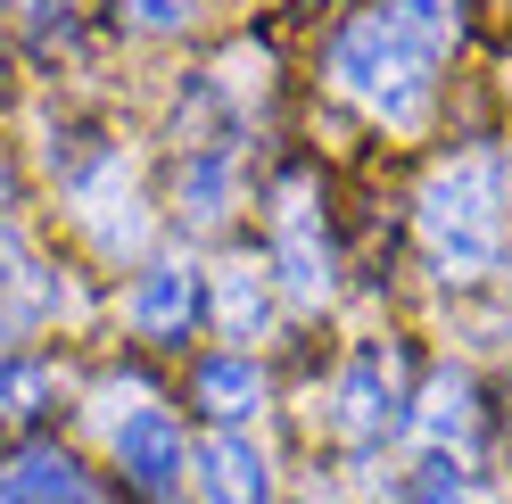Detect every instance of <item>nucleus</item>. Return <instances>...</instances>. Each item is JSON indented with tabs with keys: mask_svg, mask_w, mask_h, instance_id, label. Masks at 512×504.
<instances>
[{
	"mask_svg": "<svg viewBox=\"0 0 512 504\" xmlns=\"http://www.w3.org/2000/svg\"><path fill=\"white\" fill-rule=\"evenodd\" d=\"M215 290H223V331H232V339H256V331H265L273 298H265V273H256V265H223Z\"/></svg>",
	"mask_w": 512,
	"mask_h": 504,
	"instance_id": "10",
	"label": "nucleus"
},
{
	"mask_svg": "<svg viewBox=\"0 0 512 504\" xmlns=\"http://www.w3.org/2000/svg\"><path fill=\"white\" fill-rule=\"evenodd\" d=\"M331 75H339L347 100H364L372 116H389V124H422V108H430V50L413 42L389 9L339 25Z\"/></svg>",
	"mask_w": 512,
	"mask_h": 504,
	"instance_id": "2",
	"label": "nucleus"
},
{
	"mask_svg": "<svg viewBox=\"0 0 512 504\" xmlns=\"http://www.w3.org/2000/svg\"><path fill=\"white\" fill-rule=\"evenodd\" d=\"M0 504H108V496L83 480V463H75V455H58V447H25V455L0 463Z\"/></svg>",
	"mask_w": 512,
	"mask_h": 504,
	"instance_id": "5",
	"label": "nucleus"
},
{
	"mask_svg": "<svg viewBox=\"0 0 512 504\" xmlns=\"http://www.w3.org/2000/svg\"><path fill=\"white\" fill-rule=\"evenodd\" d=\"M182 215L190 224H223V215H232V166H223L215 149L182 166Z\"/></svg>",
	"mask_w": 512,
	"mask_h": 504,
	"instance_id": "11",
	"label": "nucleus"
},
{
	"mask_svg": "<svg viewBox=\"0 0 512 504\" xmlns=\"http://www.w3.org/2000/svg\"><path fill=\"white\" fill-rule=\"evenodd\" d=\"M471 405H479V397H471L463 372H438V381H430V414H422V422H430V438H471V422H479Z\"/></svg>",
	"mask_w": 512,
	"mask_h": 504,
	"instance_id": "13",
	"label": "nucleus"
},
{
	"mask_svg": "<svg viewBox=\"0 0 512 504\" xmlns=\"http://www.w3.org/2000/svg\"><path fill=\"white\" fill-rule=\"evenodd\" d=\"M273 248H281V273H290L298 298H323L331 290V240L314 232V207H306V182H281V215H273Z\"/></svg>",
	"mask_w": 512,
	"mask_h": 504,
	"instance_id": "6",
	"label": "nucleus"
},
{
	"mask_svg": "<svg viewBox=\"0 0 512 504\" xmlns=\"http://www.w3.org/2000/svg\"><path fill=\"white\" fill-rule=\"evenodd\" d=\"M199 488H207V504H273V471H265V455L248 438L215 430L199 447Z\"/></svg>",
	"mask_w": 512,
	"mask_h": 504,
	"instance_id": "7",
	"label": "nucleus"
},
{
	"mask_svg": "<svg viewBox=\"0 0 512 504\" xmlns=\"http://www.w3.org/2000/svg\"><path fill=\"white\" fill-rule=\"evenodd\" d=\"M413 504H471V488H463L455 463H422L413 471Z\"/></svg>",
	"mask_w": 512,
	"mask_h": 504,
	"instance_id": "14",
	"label": "nucleus"
},
{
	"mask_svg": "<svg viewBox=\"0 0 512 504\" xmlns=\"http://www.w3.org/2000/svg\"><path fill=\"white\" fill-rule=\"evenodd\" d=\"M190 323H199V273H190V265H149L141 290H133V331L182 339Z\"/></svg>",
	"mask_w": 512,
	"mask_h": 504,
	"instance_id": "8",
	"label": "nucleus"
},
{
	"mask_svg": "<svg viewBox=\"0 0 512 504\" xmlns=\"http://www.w3.org/2000/svg\"><path fill=\"white\" fill-rule=\"evenodd\" d=\"M116 463H124V480H133L141 496L166 504L182 488V430L166 414H133V422H116Z\"/></svg>",
	"mask_w": 512,
	"mask_h": 504,
	"instance_id": "4",
	"label": "nucleus"
},
{
	"mask_svg": "<svg viewBox=\"0 0 512 504\" xmlns=\"http://www.w3.org/2000/svg\"><path fill=\"white\" fill-rule=\"evenodd\" d=\"M0 397H9V414H34V397H42V381H34V372H9V389H0Z\"/></svg>",
	"mask_w": 512,
	"mask_h": 504,
	"instance_id": "16",
	"label": "nucleus"
},
{
	"mask_svg": "<svg viewBox=\"0 0 512 504\" xmlns=\"http://www.w3.org/2000/svg\"><path fill=\"white\" fill-rule=\"evenodd\" d=\"M422 248L446 281H479L504 257V174L496 157H455L422 191Z\"/></svg>",
	"mask_w": 512,
	"mask_h": 504,
	"instance_id": "1",
	"label": "nucleus"
},
{
	"mask_svg": "<svg viewBox=\"0 0 512 504\" xmlns=\"http://www.w3.org/2000/svg\"><path fill=\"white\" fill-rule=\"evenodd\" d=\"M389 17H397L430 58H438L446 42H463V0H389Z\"/></svg>",
	"mask_w": 512,
	"mask_h": 504,
	"instance_id": "12",
	"label": "nucleus"
},
{
	"mask_svg": "<svg viewBox=\"0 0 512 504\" xmlns=\"http://www.w3.org/2000/svg\"><path fill=\"white\" fill-rule=\"evenodd\" d=\"M397 372H405V356L372 339V348L339 372V389H331V430H339V438H356V447H380V438L397 430V405H405Z\"/></svg>",
	"mask_w": 512,
	"mask_h": 504,
	"instance_id": "3",
	"label": "nucleus"
},
{
	"mask_svg": "<svg viewBox=\"0 0 512 504\" xmlns=\"http://www.w3.org/2000/svg\"><path fill=\"white\" fill-rule=\"evenodd\" d=\"M199 405L215 422H248L256 405H265V381H256V364H240V356H207L199 364Z\"/></svg>",
	"mask_w": 512,
	"mask_h": 504,
	"instance_id": "9",
	"label": "nucleus"
},
{
	"mask_svg": "<svg viewBox=\"0 0 512 504\" xmlns=\"http://www.w3.org/2000/svg\"><path fill=\"white\" fill-rule=\"evenodd\" d=\"M124 9H133V25H149V34H174L190 17V0H124Z\"/></svg>",
	"mask_w": 512,
	"mask_h": 504,
	"instance_id": "15",
	"label": "nucleus"
}]
</instances>
